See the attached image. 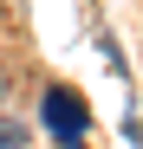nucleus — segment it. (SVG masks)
I'll return each instance as SVG.
<instances>
[{
    "label": "nucleus",
    "mask_w": 143,
    "mask_h": 149,
    "mask_svg": "<svg viewBox=\"0 0 143 149\" xmlns=\"http://www.w3.org/2000/svg\"><path fill=\"white\" fill-rule=\"evenodd\" d=\"M39 117H46V130H52L65 149H78V143H85V130H91V110H85V97H72L65 84H52V91H46Z\"/></svg>",
    "instance_id": "f257e3e1"
},
{
    "label": "nucleus",
    "mask_w": 143,
    "mask_h": 149,
    "mask_svg": "<svg viewBox=\"0 0 143 149\" xmlns=\"http://www.w3.org/2000/svg\"><path fill=\"white\" fill-rule=\"evenodd\" d=\"M0 91H7V84H0Z\"/></svg>",
    "instance_id": "7ed1b4c3"
},
{
    "label": "nucleus",
    "mask_w": 143,
    "mask_h": 149,
    "mask_svg": "<svg viewBox=\"0 0 143 149\" xmlns=\"http://www.w3.org/2000/svg\"><path fill=\"white\" fill-rule=\"evenodd\" d=\"M0 149H26V130L20 123H0Z\"/></svg>",
    "instance_id": "f03ea898"
}]
</instances>
